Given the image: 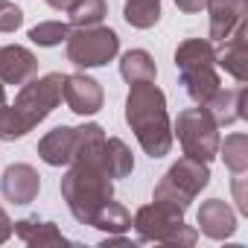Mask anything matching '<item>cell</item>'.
<instances>
[{"mask_svg":"<svg viewBox=\"0 0 248 248\" xmlns=\"http://www.w3.org/2000/svg\"><path fill=\"white\" fill-rule=\"evenodd\" d=\"M126 123L140 149L149 158H164L172 149V123L167 114V96L155 82L132 85L126 96Z\"/></svg>","mask_w":248,"mask_h":248,"instance_id":"1","label":"cell"},{"mask_svg":"<svg viewBox=\"0 0 248 248\" xmlns=\"http://www.w3.org/2000/svg\"><path fill=\"white\" fill-rule=\"evenodd\" d=\"M59 187H62V199L67 202V210L82 225H91L99 207L108 199H114V178L102 170V164L73 161Z\"/></svg>","mask_w":248,"mask_h":248,"instance_id":"2","label":"cell"},{"mask_svg":"<svg viewBox=\"0 0 248 248\" xmlns=\"http://www.w3.org/2000/svg\"><path fill=\"white\" fill-rule=\"evenodd\" d=\"M175 67L187 96L199 105H207L213 93L222 88V79L216 73V47L210 38L181 41L175 50Z\"/></svg>","mask_w":248,"mask_h":248,"instance_id":"3","label":"cell"},{"mask_svg":"<svg viewBox=\"0 0 248 248\" xmlns=\"http://www.w3.org/2000/svg\"><path fill=\"white\" fill-rule=\"evenodd\" d=\"M135 231L140 242H167V245H196L199 231L184 222V210L152 199V204H143L135 213Z\"/></svg>","mask_w":248,"mask_h":248,"instance_id":"4","label":"cell"},{"mask_svg":"<svg viewBox=\"0 0 248 248\" xmlns=\"http://www.w3.org/2000/svg\"><path fill=\"white\" fill-rule=\"evenodd\" d=\"M62 91H64V73H47L41 79H30L27 85H21L15 102H12L15 126H18L21 138L56 111V105L62 102Z\"/></svg>","mask_w":248,"mask_h":248,"instance_id":"5","label":"cell"},{"mask_svg":"<svg viewBox=\"0 0 248 248\" xmlns=\"http://www.w3.org/2000/svg\"><path fill=\"white\" fill-rule=\"evenodd\" d=\"M207 184H210V167H207L204 161H196V158L184 155V158H178V161L164 172V178L155 184L152 199L170 202V204L187 210L190 202H193Z\"/></svg>","mask_w":248,"mask_h":248,"instance_id":"6","label":"cell"},{"mask_svg":"<svg viewBox=\"0 0 248 248\" xmlns=\"http://www.w3.org/2000/svg\"><path fill=\"white\" fill-rule=\"evenodd\" d=\"M172 138H178L184 155H190L196 161H204V164H210L219 152V126L202 105L199 108H184L175 117Z\"/></svg>","mask_w":248,"mask_h":248,"instance_id":"7","label":"cell"},{"mask_svg":"<svg viewBox=\"0 0 248 248\" xmlns=\"http://www.w3.org/2000/svg\"><path fill=\"white\" fill-rule=\"evenodd\" d=\"M64 44H67V62H73L76 67H85V70L88 67H102L120 53V35L111 27H102V24L70 30Z\"/></svg>","mask_w":248,"mask_h":248,"instance_id":"8","label":"cell"},{"mask_svg":"<svg viewBox=\"0 0 248 248\" xmlns=\"http://www.w3.org/2000/svg\"><path fill=\"white\" fill-rule=\"evenodd\" d=\"M62 99L67 102V108L79 117H91L102 108L105 102V93H102V85L85 73H70L64 76V91H62Z\"/></svg>","mask_w":248,"mask_h":248,"instance_id":"9","label":"cell"},{"mask_svg":"<svg viewBox=\"0 0 248 248\" xmlns=\"http://www.w3.org/2000/svg\"><path fill=\"white\" fill-rule=\"evenodd\" d=\"M216 64L231 73L239 85L248 82V24H236V30L219 41V50H216Z\"/></svg>","mask_w":248,"mask_h":248,"instance_id":"10","label":"cell"},{"mask_svg":"<svg viewBox=\"0 0 248 248\" xmlns=\"http://www.w3.org/2000/svg\"><path fill=\"white\" fill-rule=\"evenodd\" d=\"M0 190L12 204H32L41 190V175L30 164H12L0 178Z\"/></svg>","mask_w":248,"mask_h":248,"instance_id":"11","label":"cell"},{"mask_svg":"<svg viewBox=\"0 0 248 248\" xmlns=\"http://www.w3.org/2000/svg\"><path fill=\"white\" fill-rule=\"evenodd\" d=\"M38 76V59L32 50L21 44H6L0 47V82L3 85H27L30 79Z\"/></svg>","mask_w":248,"mask_h":248,"instance_id":"12","label":"cell"},{"mask_svg":"<svg viewBox=\"0 0 248 248\" xmlns=\"http://www.w3.org/2000/svg\"><path fill=\"white\" fill-rule=\"evenodd\" d=\"M199 231L207 239H228L236 233V210L222 199H207L199 207Z\"/></svg>","mask_w":248,"mask_h":248,"instance_id":"13","label":"cell"},{"mask_svg":"<svg viewBox=\"0 0 248 248\" xmlns=\"http://www.w3.org/2000/svg\"><path fill=\"white\" fill-rule=\"evenodd\" d=\"M245 99H248V88L245 85H236V88H219L213 93V99L207 105H202L213 123L222 129V126H231V123L242 120L245 117Z\"/></svg>","mask_w":248,"mask_h":248,"instance_id":"14","label":"cell"},{"mask_svg":"<svg viewBox=\"0 0 248 248\" xmlns=\"http://www.w3.org/2000/svg\"><path fill=\"white\" fill-rule=\"evenodd\" d=\"M204 9L210 15V38L222 41L236 30V24L245 21L248 0H207Z\"/></svg>","mask_w":248,"mask_h":248,"instance_id":"15","label":"cell"},{"mask_svg":"<svg viewBox=\"0 0 248 248\" xmlns=\"http://www.w3.org/2000/svg\"><path fill=\"white\" fill-rule=\"evenodd\" d=\"M76 149V129L70 126H56L38 140V158L47 167H70Z\"/></svg>","mask_w":248,"mask_h":248,"instance_id":"16","label":"cell"},{"mask_svg":"<svg viewBox=\"0 0 248 248\" xmlns=\"http://www.w3.org/2000/svg\"><path fill=\"white\" fill-rule=\"evenodd\" d=\"M15 233L21 242L32 245V248H50V245H67L70 239L56 228V222H44L38 216H27L15 222Z\"/></svg>","mask_w":248,"mask_h":248,"instance_id":"17","label":"cell"},{"mask_svg":"<svg viewBox=\"0 0 248 248\" xmlns=\"http://www.w3.org/2000/svg\"><path fill=\"white\" fill-rule=\"evenodd\" d=\"M102 146H105V129L99 123H85L76 126V149H73V161L82 164H102ZM70 161V164H73Z\"/></svg>","mask_w":248,"mask_h":248,"instance_id":"18","label":"cell"},{"mask_svg":"<svg viewBox=\"0 0 248 248\" xmlns=\"http://www.w3.org/2000/svg\"><path fill=\"white\" fill-rule=\"evenodd\" d=\"M120 76L126 79L129 85L155 82V76H158L155 59L146 50H129V53H123V59H120Z\"/></svg>","mask_w":248,"mask_h":248,"instance_id":"19","label":"cell"},{"mask_svg":"<svg viewBox=\"0 0 248 248\" xmlns=\"http://www.w3.org/2000/svg\"><path fill=\"white\" fill-rule=\"evenodd\" d=\"M102 170L111 178H126L135 170V155L120 138H105L102 146Z\"/></svg>","mask_w":248,"mask_h":248,"instance_id":"20","label":"cell"},{"mask_svg":"<svg viewBox=\"0 0 248 248\" xmlns=\"http://www.w3.org/2000/svg\"><path fill=\"white\" fill-rule=\"evenodd\" d=\"M91 228H99V231H105V233H126V231L132 228V213L123 207L120 202L108 199V202L99 207V213L93 216Z\"/></svg>","mask_w":248,"mask_h":248,"instance_id":"21","label":"cell"},{"mask_svg":"<svg viewBox=\"0 0 248 248\" xmlns=\"http://www.w3.org/2000/svg\"><path fill=\"white\" fill-rule=\"evenodd\" d=\"M123 18L135 30H152L161 21V0H126Z\"/></svg>","mask_w":248,"mask_h":248,"instance_id":"22","label":"cell"},{"mask_svg":"<svg viewBox=\"0 0 248 248\" xmlns=\"http://www.w3.org/2000/svg\"><path fill=\"white\" fill-rule=\"evenodd\" d=\"M222 161H225V167L236 175V172H245L248 170V138L242 135V132H236V135H228L225 140H219V152H216Z\"/></svg>","mask_w":248,"mask_h":248,"instance_id":"23","label":"cell"},{"mask_svg":"<svg viewBox=\"0 0 248 248\" xmlns=\"http://www.w3.org/2000/svg\"><path fill=\"white\" fill-rule=\"evenodd\" d=\"M105 15H108V3H105V0H76V3L67 9L70 30L96 27V24L105 21Z\"/></svg>","mask_w":248,"mask_h":248,"instance_id":"24","label":"cell"},{"mask_svg":"<svg viewBox=\"0 0 248 248\" xmlns=\"http://www.w3.org/2000/svg\"><path fill=\"white\" fill-rule=\"evenodd\" d=\"M67 35H70V24L64 21H44L30 30V41L38 47H59Z\"/></svg>","mask_w":248,"mask_h":248,"instance_id":"25","label":"cell"},{"mask_svg":"<svg viewBox=\"0 0 248 248\" xmlns=\"http://www.w3.org/2000/svg\"><path fill=\"white\" fill-rule=\"evenodd\" d=\"M21 24H24L21 6L9 3V0H0V32H15Z\"/></svg>","mask_w":248,"mask_h":248,"instance_id":"26","label":"cell"},{"mask_svg":"<svg viewBox=\"0 0 248 248\" xmlns=\"http://www.w3.org/2000/svg\"><path fill=\"white\" fill-rule=\"evenodd\" d=\"M233 202H236V210L239 213H248V193H245V175L242 172H236V178H233Z\"/></svg>","mask_w":248,"mask_h":248,"instance_id":"27","label":"cell"},{"mask_svg":"<svg viewBox=\"0 0 248 248\" xmlns=\"http://www.w3.org/2000/svg\"><path fill=\"white\" fill-rule=\"evenodd\" d=\"M12 233H15V225H12V219L6 216V210L0 207V245H3Z\"/></svg>","mask_w":248,"mask_h":248,"instance_id":"28","label":"cell"},{"mask_svg":"<svg viewBox=\"0 0 248 248\" xmlns=\"http://www.w3.org/2000/svg\"><path fill=\"white\" fill-rule=\"evenodd\" d=\"M172 3H175L181 12H187V15H196V12H202V9H204L207 0H172Z\"/></svg>","mask_w":248,"mask_h":248,"instance_id":"29","label":"cell"},{"mask_svg":"<svg viewBox=\"0 0 248 248\" xmlns=\"http://www.w3.org/2000/svg\"><path fill=\"white\" fill-rule=\"evenodd\" d=\"M73 3H76V0H47V6H50V9H56V12H67Z\"/></svg>","mask_w":248,"mask_h":248,"instance_id":"30","label":"cell"},{"mask_svg":"<svg viewBox=\"0 0 248 248\" xmlns=\"http://www.w3.org/2000/svg\"><path fill=\"white\" fill-rule=\"evenodd\" d=\"M0 105H6V85L0 82Z\"/></svg>","mask_w":248,"mask_h":248,"instance_id":"31","label":"cell"}]
</instances>
